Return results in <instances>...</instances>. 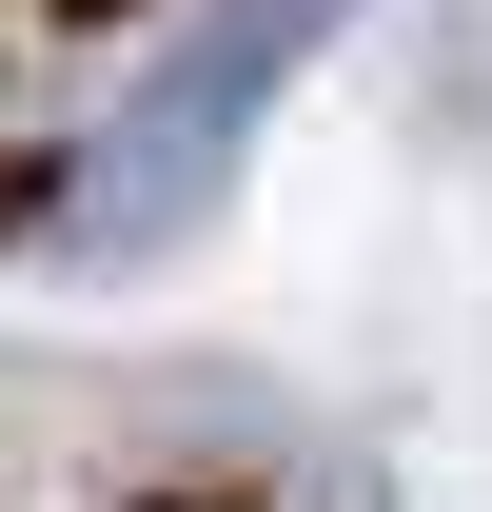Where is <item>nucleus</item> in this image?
I'll use <instances>...</instances> for the list:
<instances>
[{"instance_id": "1", "label": "nucleus", "mask_w": 492, "mask_h": 512, "mask_svg": "<svg viewBox=\"0 0 492 512\" xmlns=\"http://www.w3.org/2000/svg\"><path fill=\"white\" fill-rule=\"evenodd\" d=\"M315 20L335 0H197L178 20V60L119 99V138L79 158V256H138V237H178L197 197H217V158L256 138V99L315 60Z\"/></svg>"}]
</instances>
